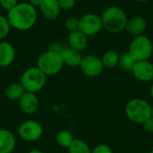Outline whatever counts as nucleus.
<instances>
[{
    "label": "nucleus",
    "instance_id": "33",
    "mask_svg": "<svg viewBox=\"0 0 153 153\" xmlns=\"http://www.w3.org/2000/svg\"><path fill=\"white\" fill-rule=\"evenodd\" d=\"M152 117H153V105L152 106Z\"/></svg>",
    "mask_w": 153,
    "mask_h": 153
},
{
    "label": "nucleus",
    "instance_id": "28",
    "mask_svg": "<svg viewBox=\"0 0 153 153\" xmlns=\"http://www.w3.org/2000/svg\"><path fill=\"white\" fill-rule=\"evenodd\" d=\"M143 129L147 131L148 133H153V117H149L143 124Z\"/></svg>",
    "mask_w": 153,
    "mask_h": 153
},
{
    "label": "nucleus",
    "instance_id": "29",
    "mask_svg": "<svg viewBox=\"0 0 153 153\" xmlns=\"http://www.w3.org/2000/svg\"><path fill=\"white\" fill-rule=\"evenodd\" d=\"M40 2H41V0H29V1H28V3H29L30 5H32L33 7H35V8L39 6Z\"/></svg>",
    "mask_w": 153,
    "mask_h": 153
},
{
    "label": "nucleus",
    "instance_id": "12",
    "mask_svg": "<svg viewBox=\"0 0 153 153\" xmlns=\"http://www.w3.org/2000/svg\"><path fill=\"white\" fill-rule=\"evenodd\" d=\"M148 23L145 18H143V16L135 15L127 19L125 30L134 36H139L143 35L146 31Z\"/></svg>",
    "mask_w": 153,
    "mask_h": 153
},
{
    "label": "nucleus",
    "instance_id": "24",
    "mask_svg": "<svg viewBox=\"0 0 153 153\" xmlns=\"http://www.w3.org/2000/svg\"><path fill=\"white\" fill-rule=\"evenodd\" d=\"M65 27L69 31H75L79 30V18L76 17H69L65 22Z\"/></svg>",
    "mask_w": 153,
    "mask_h": 153
},
{
    "label": "nucleus",
    "instance_id": "32",
    "mask_svg": "<svg viewBox=\"0 0 153 153\" xmlns=\"http://www.w3.org/2000/svg\"><path fill=\"white\" fill-rule=\"evenodd\" d=\"M135 2H137V3H140V4H143V3H146L147 1H149V0H134Z\"/></svg>",
    "mask_w": 153,
    "mask_h": 153
},
{
    "label": "nucleus",
    "instance_id": "4",
    "mask_svg": "<svg viewBox=\"0 0 153 153\" xmlns=\"http://www.w3.org/2000/svg\"><path fill=\"white\" fill-rule=\"evenodd\" d=\"M128 53L135 61L149 60L153 54V42L143 34L134 36L129 44Z\"/></svg>",
    "mask_w": 153,
    "mask_h": 153
},
{
    "label": "nucleus",
    "instance_id": "6",
    "mask_svg": "<svg viewBox=\"0 0 153 153\" xmlns=\"http://www.w3.org/2000/svg\"><path fill=\"white\" fill-rule=\"evenodd\" d=\"M47 82V75L37 66L26 69L21 77V83L26 91L36 93L42 90Z\"/></svg>",
    "mask_w": 153,
    "mask_h": 153
},
{
    "label": "nucleus",
    "instance_id": "27",
    "mask_svg": "<svg viewBox=\"0 0 153 153\" xmlns=\"http://www.w3.org/2000/svg\"><path fill=\"white\" fill-rule=\"evenodd\" d=\"M18 4V0H0V5L5 11L11 10Z\"/></svg>",
    "mask_w": 153,
    "mask_h": 153
},
{
    "label": "nucleus",
    "instance_id": "9",
    "mask_svg": "<svg viewBox=\"0 0 153 153\" xmlns=\"http://www.w3.org/2000/svg\"><path fill=\"white\" fill-rule=\"evenodd\" d=\"M79 67L82 74L88 77H97L100 75L104 70L100 57L95 55H87L82 56Z\"/></svg>",
    "mask_w": 153,
    "mask_h": 153
},
{
    "label": "nucleus",
    "instance_id": "15",
    "mask_svg": "<svg viewBox=\"0 0 153 153\" xmlns=\"http://www.w3.org/2000/svg\"><path fill=\"white\" fill-rule=\"evenodd\" d=\"M15 58L14 47L7 41H0V67H7Z\"/></svg>",
    "mask_w": 153,
    "mask_h": 153
},
{
    "label": "nucleus",
    "instance_id": "17",
    "mask_svg": "<svg viewBox=\"0 0 153 153\" xmlns=\"http://www.w3.org/2000/svg\"><path fill=\"white\" fill-rule=\"evenodd\" d=\"M68 46L77 51H83L88 45V37L82 33L81 30H75L69 32L68 38Z\"/></svg>",
    "mask_w": 153,
    "mask_h": 153
},
{
    "label": "nucleus",
    "instance_id": "14",
    "mask_svg": "<svg viewBox=\"0 0 153 153\" xmlns=\"http://www.w3.org/2000/svg\"><path fill=\"white\" fill-rule=\"evenodd\" d=\"M64 65L69 67H79L82 59V56L80 51H77L70 47L64 48L60 51Z\"/></svg>",
    "mask_w": 153,
    "mask_h": 153
},
{
    "label": "nucleus",
    "instance_id": "20",
    "mask_svg": "<svg viewBox=\"0 0 153 153\" xmlns=\"http://www.w3.org/2000/svg\"><path fill=\"white\" fill-rule=\"evenodd\" d=\"M74 140V134H72L71 131L66 130V129L59 131L57 133L56 136V143L62 148H66L67 149Z\"/></svg>",
    "mask_w": 153,
    "mask_h": 153
},
{
    "label": "nucleus",
    "instance_id": "5",
    "mask_svg": "<svg viewBox=\"0 0 153 153\" xmlns=\"http://www.w3.org/2000/svg\"><path fill=\"white\" fill-rule=\"evenodd\" d=\"M64 63L60 53L48 50L42 53L37 60V67H39L47 76L57 74L63 68Z\"/></svg>",
    "mask_w": 153,
    "mask_h": 153
},
{
    "label": "nucleus",
    "instance_id": "35",
    "mask_svg": "<svg viewBox=\"0 0 153 153\" xmlns=\"http://www.w3.org/2000/svg\"><path fill=\"white\" fill-rule=\"evenodd\" d=\"M76 1H86V0H76Z\"/></svg>",
    "mask_w": 153,
    "mask_h": 153
},
{
    "label": "nucleus",
    "instance_id": "8",
    "mask_svg": "<svg viewBox=\"0 0 153 153\" xmlns=\"http://www.w3.org/2000/svg\"><path fill=\"white\" fill-rule=\"evenodd\" d=\"M103 29L101 17L93 13H88L79 19V30L87 37L94 36Z\"/></svg>",
    "mask_w": 153,
    "mask_h": 153
},
{
    "label": "nucleus",
    "instance_id": "3",
    "mask_svg": "<svg viewBox=\"0 0 153 153\" xmlns=\"http://www.w3.org/2000/svg\"><path fill=\"white\" fill-rule=\"evenodd\" d=\"M126 117L135 124H143L152 117V105L145 100L135 98L127 102L125 108Z\"/></svg>",
    "mask_w": 153,
    "mask_h": 153
},
{
    "label": "nucleus",
    "instance_id": "13",
    "mask_svg": "<svg viewBox=\"0 0 153 153\" xmlns=\"http://www.w3.org/2000/svg\"><path fill=\"white\" fill-rule=\"evenodd\" d=\"M39 8L42 15L48 20L56 19L61 12L58 0H41Z\"/></svg>",
    "mask_w": 153,
    "mask_h": 153
},
{
    "label": "nucleus",
    "instance_id": "31",
    "mask_svg": "<svg viewBox=\"0 0 153 153\" xmlns=\"http://www.w3.org/2000/svg\"><path fill=\"white\" fill-rule=\"evenodd\" d=\"M150 96L152 97V99H153V83L150 87Z\"/></svg>",
    "mask_w": 153,
    "mask_h": 153
},
{
    "label": "nucleus",
    "instance_id": "10",
    "mask_svg": "<svg viewBox=\"0 0 153 153\" xmlns=\"http://www.w3.org/2000/svg\"><path fill=\"white\" fill-rule=\"evenodd\" d=\"M132 73L135 79L143 82H149L153 80V64L150 60L136 61Z\"/></svg>",
    "mask_w": 153,
    "mask_h": 153
},
{
    "label": "nucleus",
    "instance_id": "22",
    "mask_svg": "<svg viewBox=\"0 0 153 153\" xmlns=\"http://www.w3.org/2000/svg\"><path fill=\"white\" fill-rule=\"evenodd\" d=\"M135 62L136 61L132 57V56L128 53V51L124 52L121 55H119L118 65L125 72L132 73V70H133V67H134Z\"/></svg>",
    "mask_w": 153,
    "mask_h": 153
},
{
    "label": "nucleus",
    "instance_id": "21",
    "mask_svg": "<svg viewBox=\"0 0 153 153\" xmlns=\"http://www.w3.org/2000/svg\"><path fill=\"white\" fill-rule=\"evenodd\" d=\"M69 153H91L90 146L82 139H75L67 148Z\"/></svg>",
    "mask_w": 153,
    "mask_h": 153
},
{
    "label": "nucleus",
    "instance_id": "11",
    "mask_svg": "<svg viewBox=\"0 0 153 153\" xmlns=\"http://www.w3.org/2000/svg\"><path fill=\"white\" fill-rule=\"evenodd\" d=\"M18 103L21 110L26 115H32L36 113L39 106V100L36 93L29 91H25L18 100Z\"/></svg>",
    "mask_w": 153,
    "mask_h": 153
},
{
    "label": "nucleus",
    "instance_id": "19",
    "mask_svg": "<svg viewBox=\"0 0 153 153\" xmlns=\"http://www.w3.org/2000/svg\"><path fill=\"white\" fill-rule=\"evenodd\" d=\"M104 68H114L118 65L119 54L115 50H108L100 57Z\"/></svg>",
    "mask_w": 153,
    "mask_h": 153
},
{
    "label": "nucleus",
    "instance_id": "25",
    "mask_svg": "<svg viewBox=\"0 0 153 153\" xmlns=\"http://www.w3.org/2000/svg\"><path fill=\"white\" fill-rule=\"evenodd\" d=\"M61 11H69L73 9L76 4V0H58Z\"/></svg>",
    "mask_w": 153,
    "mask_h": 153
},
{
    "label": "nucleus",
    "instance_id": "30",
    "mask_svg": "<svg viewBox=\"0 0 153 153\" xmlns=\"http://www.w3.org/2000/svg\"><path fill=\"white\" fill-rule=\"evenodd\" d=\"M28 153H43L40 150H38V149H33V150H30V152H28Z\"/></svg>",
    "mask_w": 153,
    "mask_h": 153
},
{
    "label": "nucleus",
    "instance_id": "16",
    "mask_svg": "<svg viewBox=\"0 0 153 153\" xmlns=\"http://www.w3.org/2000/svg\"><path fill=\"white\" fill-rule=\"evenodd\" d=\"M16 140L14 134L7 129H0V153H12L14 151Z\"/></svg>",
    "mask_w": 153,
    "mask_h": 153
},
{
    "label": "nucleus",
    "instance_id": "7",
    "mask_svg": "<svg viewBox=\"0 0 153 153\" xmlns=\"http://www.w3.org/2000/svg\"><path fill=\"white\" fill-rule=\"evenodd\" d=\"M18 134L25 142H37L43 135V127L41 124L36 120H26L20 125Z\"/></svg>",
    "mask_w": 153,
    "mask_h": 153
},
{
    "label": "nucleus",
    "instance_id": "23",
    "mask_svg": "<svg viewBox=\"0 0 153 153\" xmlns=\"http://www.w3.org/2000/svg\"><path fill=\"white\" fill-rule=\"evenodd\" d=\"M11 30V25L6 17L0 14V41L5 39Z\"/></svg>",
    "mask_w": 153,
    "mask_h": 153
},
{
    "label": "nucleus",
    "instance_id": "34",
    "mask_svg": "<svg viewBox=\"0 0 153 153\" xmlns=\"http://www.w3.org/2000/svg\"><path fill=\"white\" fill-rule=\"evenodd\" d=\"M149 153H153V149H152V151H151V152H149Z\"/></svg>",
    "mask_w": 153,
    "mask_h": 153
},
{
    "label": "nucleus",
    "instance_id": "2",
    "mask_svg": "<svg viewBox=\"0 0 153 153\" xmlns=\"http://www.w3.org/2000/svg\"><path fill=\"white\" fill-rule=\"evenodd\" d=\"M103 28L110 33H120L126 29L127 15L119 6L112 5L107 7L101 14Z\"/></svg>",
    "mask_w": 153,
    "mask_h": 153
},
{
    "label": "nucleus",
    "instance_id": "18",
    "mask_svg": "<svg viewBox=\"0 0 153 153\" xmlns=\"http://www.w3.org/2000/svg\"><path fill=\"white\" fill-rule=\"evenodd\" d=\"M25 91H26L21 82H13L6 87L4 91V94L8 100L14 101V100H19L21 97L25 93Z\"/></svg>",
    "mask_w": 153,
    "mask_h": 153
},
{
    "label": "nucleus",
    "instance_id": "1",
    "mask_svg": "<svg viewBox=\"0 0 153 153\" xmlns=\"http://www.w3.org/2000/svg\"><path fill=\"white\" fill-rule=\"evenodd\" d=\"M36 8L28 2L18 3L7 12V20L11 27L17 30H28L31 29L37 21Z\"/></svg>",
    "mask_w": 153,
    "mask_h": 153
},
{
    "label": "nucleus",
    "instance_id": "26",
    "mask_svg": "<svg viewBox=\"0 0 153 153\" xmlns=\"http://www.w3.org/2000/svg\"><path fill=\"white\" fill-rule=\"evenodd\" d=\"M91 153H113V151L106 144H99L91 150Z\"/></svg>",
    "mask_w": 153,
    "mask_h": 153
}]
</instances>
